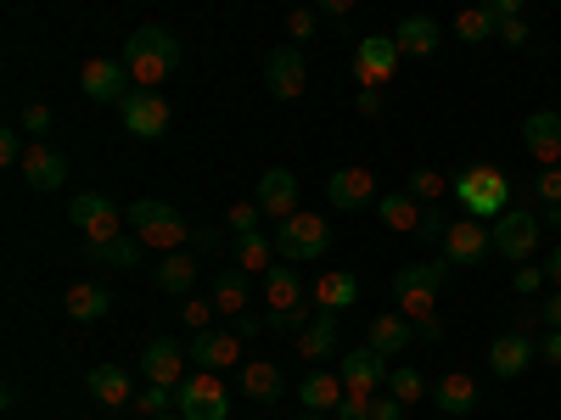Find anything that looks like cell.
Returning a JSON list of instances; mask_svg holds the SVG:
<instances>
[{
  "instance_id": "cell-1",
  "label": "cell",
  "mask_w": 561,
  "mask_h": 420,
  "mask_svg": "<svg viewBox=\"0 0 561 420\" xmlns=\"http://www.w3.org/2000/svg\"><path fill=\"white\" fill-rule=\"evenodd\" d=\"M118 62L129 68L135 90H158V84L180 68V39H174L169 28L147 23V28H135V34L124 39V57H118Z\"/></svg>"
},
{
  "instance_id": "cell-2",
  "label": "cell",
  "mask_w": 561,
  "mask_h": 420,
  "mask_svg": "<svg viewBox=\"0 0 561 420\" xmlns=\"http://www.w3.org/2000/svg\"><path fill=\"white\" fill-rule=\"evenodd\" d=\"M449 269H455L449 258L393 269V298H399V314H410V319H433V314H438V292H444Z\"/></svg>"
},
{
  "instance_id": "cell-3",
  "label": "cell",
  "mask_w": 561,
  "mask_h": 420,
  "mask_svg": "<svg viewBox=\"0 0 561 420\" xmlns=\"http://www.w3.org/2000/svg\"><path fill=\"white\" fill-rule=\"evenodd\" d=\"M129 213V230L147 247H158V253H180L185 242H192V224H185L169 202H158V197H140V202H129L124 208Z\"/></svg>"
},
{
  "instance_id": "cell-4",
  "label": "cell",
  "mask_w": 561,
  "mask_h": 420,
  "mask_svg": "<svg viewBox=\"0 0 561 420\" xmlns=\"http://www.w3.org/2000/svg\"><path fill=\"white\" fill-rule=\"evenodd\" d=\"M325 247H332V224H325V213H293L280 219L275 230V253L293 258V264H309V258H325Z\"/></svg>"
},
{
  "instance_id": "cell-5",
  "label": "cell",
  "mask_w": 561,
  "mask_h": 420,
  "mask_svg": "<svg viewBox=\"0 0 561 420\" xmlns=\"http://www.w3.org/2000/svg\"><path fill=\"white\" fill-rule=\"evenodd\" d=\"M455 197H460L466 213H494V219H500L505 202H511V185H505V174H500L494 163H472V168H460Z\"/></svg>"
},
{
  "instance_id": "cell-6",
  "label": "cell",
  "mask_w": 561,
  "mask_h": 420,
  "mask_svg": "<svg viewBox=\"0 0 561 420\" xmlns=\"http://www.w3.org/2000/svg\"><path fill=\"white\" fill-rule=\"evenodd\" d=\"M68 219H73V230H79V242H84V247H102V242L124 236V224H129V213H124L118 202L96 197V191H84V197L68 208Z\"/></svg>"
},
{
  "instance_id": "cell-7",
  "label": "cell",
  "mask_w": 561,
  "mask_h": 420,
  "mask_svg": "<svg viewBox=\"0 0 561 420\" xmlns=\"http://www.w3.org/2000/svg\"><path fill=\"white\" fill-rule=\"evenodd\" d=\"M174 404L185 420H230V393L219 387L214 370H197V376H185L174 387Z\"/></svg>"
},
{
  "instance_id": "cell-8",
  "label": "cell",
  "mask_w": 561,
  "mask_h": 420,
  "mask_svg": "<svg viewBox=\"0 0 561 420\" xmlns=\"http://www.w3.org/2000/svg\"><path fill=\"white\" fill-rule=\"evenodd\" d=\"M118 113H124V129H129L135 140H163L169 124H174L163 90H129V96L118 102Z\"/></svg>"
},
{
  "instance_id": "cell-9",
  "label": "cell",
  "mask_w": 561,
  "mask_h": 420,
  "mask_svg": "<svg viewBox=\"0 0 561 420\" xmlns=\"http://www.w3.org/2000/svg\"><path fill=\"white\" fill-rule=\"evenodd\" d=\"M393 73H399V45H393V34H365V39L354 45V79H359L365 90H382Z\"/></svg>"
},
{
  "instance_id": "cell-10",
  "label": "cell",
  "mask_w": 561,
  "mask_h": 420,
  "mask_svg": "<svg viewBox=\"0 0 561 420\" xmlns=\"http://www.w3.org/2000/svg\"><path fill=\"white\" fill-rule=\"evenodd\" d=\"M264 84L275 102H298L309 90V68H304V45H280V51L264 57Z\"/></svg>"
},
{
  "instance_id": "cell-11",
  "label": "cell",
  "mask_w": 561,
  "mask_h": 420,
  "mask_svg": "<svg viewBox=\"0 0 561 420\" xmlns=\"http://www.w3.org/2000/svg\"><path fill=\"white\" fill-rule=\"evenodd\" d=\"M337 376H343V387L348 393H365V398H377L382 387H388V376H393V370H388V359L377 353V348H348L343 353V370H337Z\"/></svg>"
},
{
  "instance_id": "cell-12",
  "label": "cell",
  "mask_w": 561,
  "mask_h": 420,
  "mask_svg": "<svg viewBox=\"0 0 561 420\" xmlns=\"http://www.w3.org/2000/svg\"><path fill=\"white\" fill-rule=\"evenodd\" d=\"M185 353H192L197 370H230V364H242V331H192V342H185Z\"/></svg>"
},
{
  "instance_id": "cell-13",
  "label": "cell",
  "mask_w": 561,
  "mask_h": 420,
  "mask_svg": "<svg viewBox=\"0 0 561 420\" xmlns=\"http://www.w3.org/2000/svg\"><path fill=\"white\" fill-rule=\"evenodd\" d=\"M539 230H545V224H539L534 213H500V219H494V253L528 264L534 247H539Z\"/></svg>"
},
{
  "instance_id": "cell-14",
  "label": "cell",
  "mask_w": 561,
  "mask_h": 420,
  "mask_svg": "<svg viewBox=\"0 0 561 420\" xmlns=\"http://www.w3.org/2000/svg\"><path fill=\"white\" fill-rule=\"evenodd\" d=\"M483 253H494V230L483 219H449L444 258L449 264H483Z\"/></svg>"
},
{
  "instance_id": "cell-15",
  "label": "cell",
  "mask_w": 561,
  "mask_h": 420,
  "mask_svg": "<svg viewBox=\"0 0 561 420\" xmlns=\"http://www.w3.org/2000/svg\"><path fill=\"white\" fill-rule=\"evenodd\" d=\"M325 197H332L337 213L377 208V179H370V168H337L332 179H325Z\"/></svg>"
},
{
  "instance_id": "cell-16",
  "label": "cell",
  "mask_w": 561,
  "mask_h": 420,
  "mask_svg": "<svg viewBox=\"0 0 561 420\" xmlns=\"http://www.w3.org/2000/svg\"><path fill=\"white\" fill-rule=\"evenodd\" d=\"M539 359V342H534V331H505L494 348H489V370L500 382H517L523 370Z\"/></svg>"
},
{
  "instance_id": "cell-17",
  "label": "cell",
  "mask_w": 561,
  "mask_h": 420,
  "mask_svg": "<svg viewBox=\"0 0 561 420\" xmlns=\"http://www.w3.org/2000/svg\"><path fill=\"white\" fill-rule=\"evenodd\" d=\"M185 353L180 342H169V337H158V342H147V353H140V376H147L152 387H180L185 382Z\"/></svg>"
},
{
  "instance_id": "cell-18",
  "label": "cell",
  "mask_w": 561,
  "mask_h": 420,
  "mask_svg": "<svg viewBox=\"0 0 561 420\" xmlns=\"http://www.w3.org/2000/svg\"><path fill=\"white\" fill-rule=\"evenodd\" d=\"M523 147H528L534 163L556 168V163H561V113H550V107L528 113V124H523Z\"/></svg>"
},
{
  "instance_id": "cell-19",
  "label": "cell",
  "mask_w": 561,
  "mask_h": 420,
  "mask_svg": "<svg viewBox=\"0 0 561 420\" xmlns=\"http://www.w3.org/2000/svg\"><path fill=\"white\" fill-rule=\"evenodd\" d=\"M124 73H129V68H124L118 57H90V62L79 68V90H84L90 102H124V96H129Z\"/></svg>"
},
{
  "instance_id": "cell-20",
  "label": "cell",
  "mask_w": 561,
  "mask_h": 420,
  "mask_svg": "<svg viewBox=\"0 0 561 420\" xmlns=\"http://www.w3.org/2000/svg\"><path fill=\"white\" fill-rule=\"evenodd\" d=\"M259 208L270 213V219H293L304 202H298V174L293 168H264V179H259Z\"/></svg>"
},
{
  "instance_id": "cell-21",
  "label": "cell",
  "mask_w": 561,
  "mask_h": 420,
  "mask_svg": "<svg viewBox=\"0 0 561 420\" xmlns=\"http://www.w3.org/2000/svg\"><path fill=\"white\" fill-rule=\"evenodd\" d=\"M309 303H314L320 314H348V308L359 303V280H354L348 269H325L314 287H309Z\"/></svg>"
},
{
  "instance_id": "cell-22",
  "label": "cell",
  "mask_w": 561,
  "mask_h": 420,
  "mask_svg": "<svg viewBox=\"0 0 561 420\" xmlns=\"http://www.w3.org/2000/svg\"><path fill=\"white\" fill-rule=\"evenodd\" d=\"M18 168H23V179L34 185V191H57V185L68 179V158H62L57 147H45V140H34Z\"/></svg>"
},
{
  "instance_id": "cell-23",
  "label": "cell",
  "mask_w": 561,
  "mask_h": 420,
  "mask_svg": "<svg viewBox=\"0 0 561 420\" xmlns=\"http://www.w3.org/2000/svg\"><path fill=\"white\" fill-rule=\"evenodd\" d=\"M264 303H270V314L304 308V269H298V264H275V269L264 275Z\"/></svg>"
},
{
  "instance_id": "cell-24",
  "label": "cell",
  "mask_w": 561,
  "mask_h": 420,
  "mask_svg": "<svg viewBox=\"0 0 561 420\" xmlns=\"http://www.w3.org/2000/svg\"><path fill=\"white\" fill-rule=\"evenodd\" d=\"M214 308L219 314H248L253 308V275L248 269H214Z\"/></svg>"
},
{
  "instance_id": "cell-25",
  "label": "cell",
  "mask_w": 561,
  "mask_h": 420,
  "mask_svg": "<svg viewBox=\"0 0 561 420\" xmlns=\"http://www.w3.org/2000/svg\"><path fill=\"white\" fill-rule=\"evenodd\" d=\"M84 393L96 398L102 409H124V404L135 398V387H129V376H124L118 364H96V370H90V376H84Z\"/></svg>"
},
{
  "instance_id": "cell-26",
  "label": "cell",
  "mask_w": 561,
  "mask_h": 420,
  "mask_svg": "<svg viewBox=\"0 0 561 420\" xmlns=\"http://www.w3.org/2000/svg\"><path fill=\"white\" fill-rule=\"evenodd\" d=\"M433 398H438V409L444 415H455V420H466L478 409V382L466 376V370H449V376H438V387H433Z\"/></svg>"
},
{
  "instance_id": "cell-27",
  "label": "cell",
  "mask_w": 561,
  "mask_h": 420,
  "mask_svg": "<svg viewBox=\"0 0 561 420\" xmlns=\"http://www.w3.org/2000/svg\"><path fill=\"white\" fill-rule=\"evenodd\" d=\"M410 342H421L415 325H410V314H377V319H370V348H377L382 359L399 353V348H410Z\"/></svg>"
},
{
  "instance_id": "cell-28",
  "label": "cell",
  "mask_w": 561,
  "mask_h": 420,
  "mask_svg": "<svg viewBox=\"0 0 561 420\" xmlns=\"http://www.w3.org/2000/svg\"><path fill=\"white\" fill-rule=\"evenodd\" d=\"M158 287L163 292H174V298H192V287H197V258L192 253H163L158 258Z\"/></svg>"
},
{
  "instance_id": "cell-29",
  "label": "cell",
  "mask_w": 561,
  "mask_h": 420,
  "mask_svg": "<svg viewBox=\"0 0 561 420\" xmlns=\"http://www.w3.org/2000/svg\"><path fill=\"white\" fill-rule=\"evenodd\" d=\"M393 45H399V57H433L438 51V23L433 18H404L393 28Z\"/></svg>"
},
{
  "instance_id": "cell-30",
  "label": "cell",
  "mask_w": 561,
  "mask_h": 420,
  "mask_svg": "<svg viewBox=\"0 0 561 420\" xmlns=\"http://www.w3.org/2000/svg\"><path fill=\"white\" fill-rule=\"evenodd\" d=\"M298 353H304V359L337 353V314H309V325L298 331Z\"/></svg>"
},
{
  "instance_id": "cell-31",
  "label": "cell",
  "mask_w": 561,
  "mask_h": 420,
  "mask_svg": "<svg viewBox=\"0 0 561 420\" xmlns=\"http://www.w3.org/2000/svg\"><path fill=\"white\" fill-rule=\"evenodd\" d=\"M140 247H147V242L129 230V236H113V242H102V247H84V258H90V264H107V269H135V264H140Z\"/></svg>"
},
{
  "instance_id": "cell-32",
  "label": "cell",
  "mask_w": 561,
  "mask_h": 420,
  "mask_svg": "<svg viewBox=\"0 0 561 420\" xmlns=\"http://www.w3.org/2000/svg\"><path fill=\"white\" fill-rule=\"evenodd\" d=\"M343 376H325V370H314V376L298 387V398H304V409H320V415H332L337 404H343Z\"/></svg>"
},
{
  "instance_id": "cell-33",
  "label": "cell",
  "mask_w": 561,
  "mask_h": 420,
  "mask_svg": "<svg viewBox=\"0 0 561 420\" xmlns=\"http://www.w3.org/2000/svg\"><path fill=\"white\" fill-rule=\"evenodd\" d=\"M377 219H382L388 230H410V236H415V224H421V197H410V191L377 197Z\"/></svg>"
},
{
  "instance_id": "cell-34",
  "label": "cell",
  "mask_w": 561,
  "mask_h": 420,
  "mask_svg": "<svg viewBox=\"0 0 561 420\" xmlns=\"http://www.w3.org/2000/svg\"><path fill=\"white\" fill-rule=\"evenodd\" d=\"M107 308H113V292H107V287H96V280H79V287L68 292V314H73V319H84V325H90V319H102Z\"/></svg>"
},
{
  "instance_id": "cell-35",
  "label": "cell",
  "mask_w": 561,
  "mask_h": 420,
  "mask_svg": "<svg viewBox=\"0 0 561 420\" xmlns=\"http://www.w3.org/2000/svg\"><path fill=\"white\" fill-rule=\"evenodd\" d=\"M242 393H248L253 404H275V398H280V370H275L270 359L242 364Z\"/></svg>"
},
{
  "instance_id": "cell-36",
  "label": "cell",
  "mask_w": 561,
  "mask_h": 420,
  "mask_svg": "<svg viewBox=\"0 0 561 420\" xmlns=\"http://www.w3.org/2000/svg\"><path fill=\"white\" fill-rule=\"evenodd\" d=\"M275 242L264 236V230H253V236H237V269H248V275H270L275 269Z\"/></svg>"
},
{
  "instance_id": "cell-37",
  "label": "cell",
  "mask_w": 561,
  "mask_h": 420,
  "mask_svg": "<svg viewBox=\"0 0 561 420\" xmlns=\"http://www.w3.org/2000/svg\"><path fill=\"white\" fill-rule=\"evenodd\" d=\"M455 34H460L466 45H483V39H500V18H494L489 7H466V12L455 18Z\"/></svg>"
},
{
  "instance_id": "cell-38",
  "label": "cell",
  "mask_w": 561,
  "mask_h": 420,
  "mask_svg": "<svg viewBox=\"0 0 561 420\" xmlns=\"http://www.w3.org/2000/svg\"><path fill=\"white\" fill-rule=\"evenodd\" d=\"M410 197H421V202H444V191H449V179L438 174V168H415L410 174V185H404Z\"/></svg>"
},
{
  "instance_id": "cell-39",
  "label": "cell",
  "mask_w": 561,
  "mask_h": 420,
  "mask_svg": "<svg viewBox=\"0 0 561 420\" xmlns=\"http://www.w3.org/2000/svg\"><path fill=\"white\" fill-rule=\"evenodd\" d=\"M388 393L393 398H404V404H415L421 393H427V382H421V370H410V364H399L393 376H388Z\"/></svg>"
},
{
  "instance_id": "cell-40",
  "label": "cell",
  "mask_w": 561,
  "mask_h": 420,
  "mask_svg": "<svg viewBox=\"0 0 561 420\" xmlns=\"http://www.w3.org/2000/svg\"><path fill=\"white\" fill-rule=\"evenodd\" d=\"M534 197H539L545 208H561V163H556V168H539V179H534Z\"/></svg>"
},
{
  "instance_id": "cell-41",
  "label": "cell",
  "mask_w": 561,
  "mask_h": 420,
  "mask_svg": "<svg viewBox=\"0 0 561 420\" xmlns=\"http://www.w3.org/2000/svg\"><path fill=\"white\" fill-rule=\"evenodd\" d=\"M259 213H264L259 202H237V208L225 213V224L237 230V236H253V230H259Z\"/></svg>"
},
{
  "instance_id": "cell-42",
  "label": "cell",
  "mask_w": 561,
  "mask_h": 420,
  "mask_svg": "<svg viewBox=\"0 0 561 420\" xmlns=\"http://www.w3.org/2000/svg\"><path fill=\"white\" fill-rule=\"evenodd\" d=\"M18 124H23V129H28L34 140H45V135H51V107H45V102H28Z\"/></svg>"
},
{
  "instance_id": "cell-43",
  "label": "cell",
  "mask_w": 561,
  "mask_h": 420,
  "mask_svg": "<svg viewBox=\"0 0 561 420\" xmlns=\"http://www.w3.org/2000/svg\"><path fill=\"white\" fill-rule=\"evenodd\" d=\"M415 236H421V242H438V236H449V219L438 213V202H433V208H421V224H415Z\"/></svg>"
},
{
  "instance_id": "cell-44",
  "label": "cell",
  "mask_w": 561,
  "mask_h": 420,
  "mask_svg": "<svg viewBox=\"0 0 561 420\" xmlns=\"http://www.w3.org/2000/svg\"><path fill=\"white\" fill-rule=\"evenodd\" d=\"M169 393H174V387H152V382H147V393H135L140 415H147V420H152V415H169Z\"/></svg>"
},
{
  "instance_id": "cell-45",
  "label": "cell",
  "mask_w": 561,
  "mask_h": 420,
  "mask_svg": "<svg viewBox=\"0 0 561 420\" xmlns=\"http://www.w3.org/2000/svg\"><path fill=\"white\" fill-rule=\"evenodd\" d=\"M287 34H293V45H309V39H314V12H309V7L287 12Z\"/></svg>"
},
{
  "instance_id": "cell-46",
  "label": "cell",
  "mask_w": 561,
  "mask_h": 420,
  "mask_svg": "<svg viewBox=\"0 0 561 420\" xmlns=\"http://www.w3.org/2000/svg\"><path fill=\"white\" fill-rule=\"evenodd\" d=\"M404 398H393V393H377V398H370V420H404Z\"/></svg>"
},
{
  "instance_id": "cell-47",
  "label": "cell",
  "mask_w": 561,
  "mask_h": 420,
  "mask_svg": "<svg viewBox=\"0 0 561 420\" xmlns=\"http://www.w3.org/2000/svg\"><path fill=\"white\" fill-rule=\"evenodd\" d=\"M545 280H550L545 269H534V264H517V275H511V287H517L523 298H534V292L545 287Z\"/></svg>"
},
{
  "instance_id": "cell-48",
  "label": "cell",
  "mask_w": 561,
  "mask_h": 420,
  "mask_svg": "<svg viewBox=\"0 0 561 420\" xmlns=\"http://www.w3.org/2000/svg\"><path fill=\"white\" fill-rule=\"evenodd\" d=\"M304 325H309V314H304V308H293V314H270V331H275V337H298Z\"/></svg>"
},
{
  "instance_id": "cell-49",
  "label": "cell",
  "mask_w": 561,
  "mask_h": 420,
  "mask_svg": "<svg viewBox=\"0 0 561 420\" xmlns=\"http://www.w3.org/2000/svg\"><path fill=\"white\" fill-rule=\"evenodd\" d=\"M337 420H370V398L365 393H343V404L332 409Z\"/></svg>"
},
{
  "instance_id": "cell-50",
  "label": "cell",
  "mask_w": 561,
  "mask_h": 420,
  "mask_svg": "<svg viewBox=\"0 0 561 420\" xmlns=\"http://www.w3.org/2000/svg\"><path fill=\"white\" fill-rule=\"evenodd\" d=\"M214 314H219V308H214V298H208V303H197V298L185 303V325H192V331H208V325H214Z\"/></svg>"
},
{
  "instance_id": "cell-51",
  "label": "cell",
  "mask_w": 561,
  "mask_h": 420,
  "mask_svg": "<svg viewBox=\"0 0 561 420\" xmlns=\"http://www.w3.org/2000/svg\"><path fill=\"white\" fill-rule=\"evenodd\" d=\"M192 247H197V253H208V258H214V253H225V230H214V224L192 230Z\"/></svg>"
},
{
  "instance_id": "cell-52",
  "label": "cell",
  "mask_w": 561,
  "mask_h": 420,
  "mask_svg": "<svg viewBox=\"0 0 561 420\" xmlns=\"http://www.w3.org/2000/svg\"><path fill=\"white\" fill-rule=\"evenodd\" d=\"M0 163H23V129H0Z\"/></svg>"
},
{
  "instance_id": "cell-53",
  "label": "cell",
  "mask_w": 561,
  "mask_h": 420,
  "mask_svg": "<svg viewBox=\"0 0 561 420\" xmlns=\"http://www.w3.org/2000/svg\"><path fill=\"white\" fill-rule=\"evenodd\" d=\"M237 331H242V342H248V337H259V331H270V314H259V308L237 314Z\"/></svg>"
},
{
  "instance_id": "cell-54",
  "label": "cell",
  "mask_w": 561,
  "mask_h": 420,
  "mask_svg": "<svg viewBox=\"0 0 561 420\" xmlns=\"http://www.w3.org/2000/svg\"><path fill=\"white\" fill-rule=\"evenodd\" d=\"M500 39H505V45H528V23H523V18H505V23H500Z\"/></svg>"
},
{
  "instance_id": "cell-55",
  "label": "cell",
  "mask_w": 561,
  "mask_h": 420,
  "mask_svg": "<svg viewBox=\"0 0 561 420\" xmlns=\"http://www.w3.org/2000/svg\"><path fill=\"white\" fill-rule=\"evenodd\" d=\"M415 337L438 348V342H444V319H438V314H433V319H415Z\"/></svg>"
},
{
  "instance_id": "cell-56",
  "label": "cell",
  "mask_w": 561,
  "mask_h": 420,
  "mask_svg": "<svg viewBox=\"0 0 561 420\" xmlns=\"http://www.w3.org/2000/svg\"><path fill=\"white\" fill-rule=\"evenodd\" d=\"M354 107H359L365 118H377V113H382V90H359V96H354Z\"/></svg>"
},
{
  "instance_id": "cell-57",
  "label": "cell",
  "mask_w": 561,
  "mask_h": 420,
  "mask_svg": "<svg viewBox=\"0 0 561 420\" xmlns=\"http://www.w3.org/2000/svg\"><path fill=\"white\" fill-rule=\"evenodd\" d=\"M539 319L550 325V331H561V287H556V298H550V303H539Z\"/></svg>"
},
{
  "instance_id": "cell-58",
  "label": "cell",
  "mask_w": 561,
  "mask_h": 420,
  "mask_svg": "<svg viewBox=\"0 0 561 420\" xmlns=\"http://www.w3.org/2000/svg\"><path fill=\"white\" fill-rule=\"evenodd\" d=\"M539 359H545V364H556V370H561V331H550V337H545V342H539Z\"/></svg>"
},
{
  "instance_id": "cell-59",
  "label": "cell",
  "mask_w": 561,
  "mask_h": 420,
  "mask_svg": "<svg viewBox=\"0 0 561 420\" xmlns=\"http://www.w3.org/2000/svg\"><path fill=\"white\" fill-rule=\"evenodd\" d=\"M483 7H489V12L505 23V18H517V12H523V0H483Z\"/></svg>"
},
{
  "instance_id": "cell-60",
  "label": "cell",
  "mask_w": 561,
  "mask_h": 420,
  "mask_svg": "<svg viewBox=\"0 0 561 420\" xmlns=\"http://www.w3.org/2000/svg\"><path fill=\"white\" fill-rule=\"evenodd\" d=\"M314 7H320V12H332V18H348V12H354V0H314Z\"/></svg>"
},
{
  "instance_id": "cell-61",
  "label": "cell",
  "mask_w": 561,
  "mask_h": 420,
  "mask_svg": "<svg viewBox=\"0 0 561 420\" xmlns=\"http://www.w3.org/2000/svg\"><path fill=\"white\" fill-rule=\"evenodd\" d=\"M545 275H550V280H556V287H561V247H556V253H550V264H545Z\"/></svg>"
},
{
  "instance_id": "cell-62",
  "label": "cell",
  "mask_w": 561,
  "mask_h": 420,
  "mask_svg": "<svg viewBox=\"0 0 561 420\" xmlns=\"http://www.w3.org/2000/svg\"><path fill=\"white\" fill-rule=\"evenodd\" d=\"M298 420H332V415H320V409H304V415H298Z\"/></svg>"
},
{
  "instance_id": "cell-63",
  "label": "cell",
  "mask_w": 561,
  "mask_h": 420,
  "mask_svg": "<svg viewBox=\"0 0 561 420\" xmlns=\"http://www.w3.org/2000/svg\"><path fill=\"white\" fill-rule=\"evenodd\" d=\"M152 420H185V415H180V409H174V415H152Z\"/></svg>"
}]
</instances>
